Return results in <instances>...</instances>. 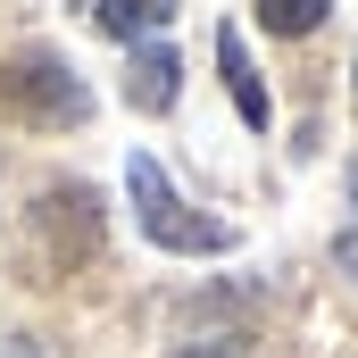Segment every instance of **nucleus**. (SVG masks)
<instances>
[{"mask_svg": "<svg viewBox=\"0 0 358 358\" xmlns=\"http://www.w3.org/2000/svg\"><path fill=\"white\" fill-rule=\"evenodd\" d=\"M125 192H134V225H142L159 250H176V259H225V250H234V225H225V217H200L176 183H167V167H159L150 150L125 159Z\"/></svg>", "mask_w": 358, "mask_h": 358, "instance_id": "1", "label": "nucleus"}, {"mask_svg": "<svg viewBox=\"0 0 358 358\" xmlns=\"http://www.w3.org/2000/svg\"><path fill=\"white\" fill-rule=\"evenodd\" d=\"M350 208H358V167H350Z\"/></svg>", "mask_w": 358, "mask_h": 358, "instance_id": "9", "label": "nucleus"}, {"mask_svg": "<svg viewBox=\"0 0 358 358\" xmlns=\"http://www.w3.org/2000/svg\"><path fill=\"white\" fill-rule=\"evenodd\" d=\"M0 358H50V350H42L34 334H8V342H0Z\"/></svg>", "mask_w": 358, "mask_h": 358, "instance_id": "8", "label": "nucleus"}, {"mask_svg": "<svg viewBox=\"0 0 358 358\" xmlns=\"http://www.w3.org/2000/svg\"><path fill=\"white\" fill-rule=\"evenodd\" d=\"M0 100H8L25 125H84V117H92L84 76H76L50 42H25V50L0 59Z\"/></svg>", "mask_w": 358, "mask_h": 358, "instance_id": "2", "label": "nucleus"}, {"mask_svg": "<svg viewBox=\"0 0 358 358\" xmlns=\"http://www.w3.org/2000/svg\"><path fill=\"white\" fill-rule=\"evenodd\" d=\"M183 92V59L176 42H134V67H125V100L142 108V117H167Z\"/></svg>", "mask_w": 358, "mask_h": 358, "instance_id": "3", "label": "nucleus"}, {"mask_svg": "<svg viewBox=\"0 0 358 358\" xmlns=\"http://www.w3.org/2000/svg\"><path fill=\"white\" fill-rule=\"evenodd\" d=\"M217 67H225V92H234V108H242V125H259L267 134V84H259V67H250V50H242V25H217Z\"/></svg>", "mask_w": 358, "mask_h": 358, "instance_id": "4", "label": "nucleus"}, {"mask_svg": "<svg viewBox=\"0 0 358 358\" xmlns=\"http://www.w3.org/2000/svg\"><path fill=\"white\" fill-rule=\"evenodd\" d=\"M334 267H342V275H350V283H358V225H350V234H342V242H334Z\"/></svg>", "mask_w": 358, "mask_h": 358, "instance_id": "7", "label": "nucleus"}, {"mask_svg": "<svg viewBox=\"0 0 358 358\" xmlns=\"http://www.w3.org/2000/svg\"><path fill=\"white\" fill-rule=\"evenodd\" d=\"M92 25H100V34H117V42H142V34L176 25V8H167V0H100V8H92Z\"/></svg>", "mask_w": 358, "mask_h": 358, "instance_id": "5", "label": "nucleus"}, {"mask_svg": "<svg viewBox=\"0 0 358 358\" xmlns=\"http://www.w3.org/2000/svg\"><path fill=\"white\" fill-rule=\"evenodd\" d=\"M334 0H259V25L267 34H317Z\"/></svg>", "mask_w": 358, "mask_h": 358, "instance_id": "6", "label": "nucleus"}]
</instances>
